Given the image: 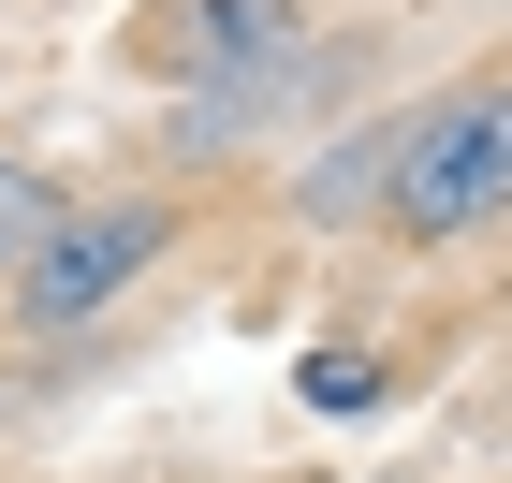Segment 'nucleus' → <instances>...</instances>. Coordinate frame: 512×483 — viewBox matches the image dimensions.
Returning a JSON list of instances; mask_svg holds the SVG:
<instances>
[{"mask_svg":"<svg viewBox=\"0 0 512 483\" xmlns=\"http://www.w3.org/2000/svg\"><path fill=\"white\" fill-rule=\"evenodd\" d=\"M381 220L425 235V249L512 220V74L498 88H454V103H425V118L381 132Z\"/></svg>","mask_w":512,"mask_h":483,"instance_id":"nucleus-1","label":"nucleus"},{"mask_svg":"<svg viewBox=\"0 0 512 483\" xmlns=\"http://www.w3.org/2000/svg\"><path fill=\"white\" fill-rule=\"evenodd\" d=\"M161 235H176L161 205H88V220L59 205V235L15 264V322H30V337H74V322H103V308H118V293L161 264Z\"/></svg>","mask_w":512,"mask_h":483,"instance_id":"nucleus-2","label":"nucleus"},{"mask_svg":"<svg viewBox=\"0 0 512 483\" xmlns=\"http://www.w3.org/2000/svg\"><path fill=\"white\" fill-rule=\"evenodd\" d=\"M264 44H278V0H205V15L147 30V59H205L220 74V59H264Z\"/></svg>","mask_w":512,"mask_h":483,"instance_id":"nucleus-3","label":"nucleus"},{"mask_svg":"<svg viewBox=\"0 0 512 483\" xmlns=\"http://www.w3.org/2000/svg\"><path fill=\"white\" fill-rule=\"evenodd\" d=\"M44 235H59V191H44V176H15V161H0V249L30 264Z\"/></svg>","mask_w":512,"mask_h":483,"instance_id":"nucleus-4","label":"nucleus"}]
</instances>
